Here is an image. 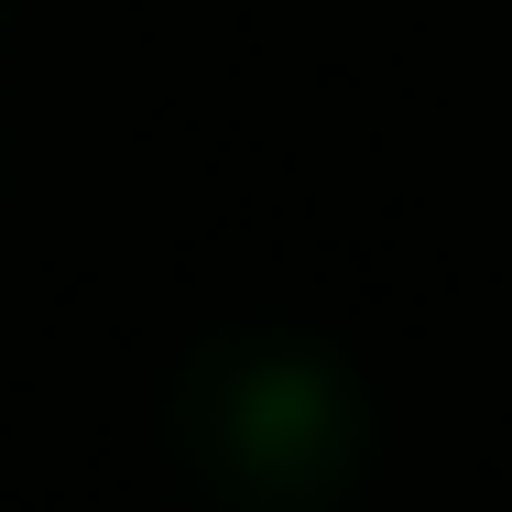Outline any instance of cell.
I'll list each match as a JSON object with an SVG mask.
<instances>
[{"label": "cell", "mask_w": 512, "mask_h": 512, "mask_svg": "<svg viewBox=\"0 0 512 512\" xmlns=\"http://www.w3.org/2000/svg\"><path fill=\"white\" fill-rule=\"evenodd\" d=\"M175 469L240 512H327L371 469V393L338 349L284 327H218L164 382Z\"/></svg>", "instance_id": "1"}]
</instances>
